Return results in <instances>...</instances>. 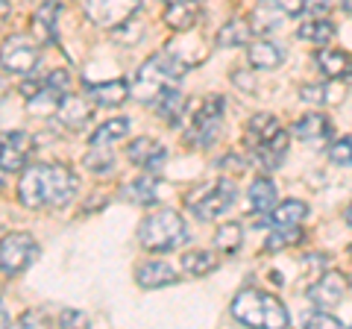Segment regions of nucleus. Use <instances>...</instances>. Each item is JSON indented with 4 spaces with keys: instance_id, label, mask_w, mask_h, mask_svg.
<instances>
[{
    "instance_id": "obj_1",
    "label": "nucleus",
    "mask_w": 352,
    "mask_h": 329,
    "mask_svg": "<svg viewBox=\"0 0 352 329\" xmlns=\"http://www.w3.org/2000/svg\"><path fill=\"white\" fill-rule=\"evenodd\" d=\"M76 189L80 180L65 164H32L18 182V197L27 209H62L76 197Z\"/></svg>"
},
{
    "instance_id": "obj_2",
    "label": "nucleus",
    "mask_w": 352,
    "mask_h": 329,
    "mask_svg": "<svg viewBox=\"0 0 352 329\" xmlns=\"http://www.w3.org/2000/svg\"><path fill=\"white\" fill-rule=\"evenodd\" d=\"M232 317L244 326H270V329H282L291 323L288 309L267 291L258 288H244L235 294L232 300Z\"/></svg>"
},
{
    "instance_id": "obj_3",
    "label": "nucleus",
    "mask_w": 352,
    "mask_h": 329,
    "mask_svg": "<svg viewBox=\"0 0 352 329\" xmlns=\"http://www.w3.org/2000/svg\"><path fill=\"white\" fill-rule=\"evenodd\" d=\"M185 71H188V65H185L182 59H176L170 50L156 53V56H150L138 68L135 83H132V97L141 100V103H153L156 94L162 89H168V85H173Z\"/></svg>"
},
{
    "instance_id": "obj_4",
    "label": "nucleus",
    "mask_w": 352,
    "mask_h": 329,
    "mask_svg": "<svg viewBox=\"0 0 352 329\" xmlns=\"http://www.w3.org/2000/svg\"><path fill=\"white\" fill-rule=\"evenodd\" d=\"M138 241L144 250L153 253H168L188 241V226H185L182 215L173 209H156L150 212L138 226Z\"/></svg>"
},
{
    "instance_id": "obj_5",
    "label": "nucleus",
    "mask_w": 352,
    "mask_h": 329,
    "mask_svg": "<svg viewBox=\"0 0 352 329\" xmlns=\"http://www.w3.org/2000/svg\"><path fill=\"white\" fill-rule=\"evenodd\" d=\"M238 197V189L232 180H217V182H208L203 189L191 191L185 197V203H188V209L200 217V221H217L223 212L232 209Z\"/></svg>"
},
{
    "instance_id": "obj_6",
    "label": "nucleus",
    "mask_w": 352,
    "mask_h": 329,
    "mask_svg": "<svg viewBox=\"0 0 352 329\" xmlns=\"http://www.w3.org/2000/svg\"><path fill=\"white\" fill-rule=\"evenodd\" d=\"M223 112H226V100L220 94H212L208 100L197 109V112L191 115V124H188V138L194 147H212L220 129H223Z\"/></svg>"
},
{
    "instance_id": "obj_7",
    "label": "nucleus",
    "mask_w": 352,
    "mask_h": 329,
    "mask_svg": "<svg viewBox=\"0 0 352 329\" xmlns=\"http://www.w3.org/2000/svg\"><path fill=\"white\" fill-rule=\"evenodd\" d=\"M36 256L38 244L30 233H9L0 238V273L6 277H18L21 270H27Z\"/></svg>"
},
{
    "instance_id": "obj_8",
    "label": "nucleus",
    "mask_w": 352,
    "mask_h": 329,
    "mask_svg": "<svg viewBox=\"0 0 352 329\" xmlns=\"http://www.w3.org/2000/svg\"><path fill=\"white\" fill-rule=\"evenodd\" d=\"M38 59H41L38 45L24 36H9L3 45H0V68L6 74L27 76L38 68Z\"/></svg>"
},
{
    "instance_id": "obj_9",
    "label": "nucleus",
    "mask_w": 352,
    "mask_h": 329,
    "mask_svg": "<svg viewBox=\"0 0 352 329\" xmlns=\"http://www.w3.org/2000/svg\"><path fill=\"white\" fill-rule=\"evenodd\" d=\"M141 9V0H85V15L97 27L115 30Z\"/></svg>"
},
{
    "instance_id": "obj_10",
    "label": "nucleus",
    "mask_w": 352,
    "mask_h": 329,
    "mask_svg": "<svg viewBox=\"0 0 352 329\" xmlns=\"http://www.w3.org/2000/svg\"><path fill=\"white\" fill-rule=\"evenodd\" d=\"M32 150H36V138L30 133H21V129L0 133V171H6V173L24 171Z\"/></svg>"
},
{
    "instance_id": "obj_11",
    "label": "nucleus",
    "mask_w": 352,
    "mask_h": 329,
    "mask_svg": "<svg viewBox=\"0 0 352 329\" xmlns=\"http://www.w3.org/2000/svg\"><path fill=\"white\" fill-rule=\"evenodd\" d=\"M346 291H349V277L346 273L326 270L311 282V288H308V300H311L317 309H335V306L346 297Z\"/></svg>"
},
{
    "instance_id": "obj_12",
    "label": "nucleus",
    "mask_w": 352,
    "mask_h": 329,
    "mask_svg": "<svg viewBox=\"0 0 352 329\" xmlns=\"http://www.w3.org/2000/svg\"><path fill=\"white\" fill-rule=\"evenodd\" d=\"M203 18V0H168L164 6V24L176 32H188L197 27V21Z\"/></svg>"
},
{
    "instance_id": "obj_13",
    "label": "nucleus",
    "mask_w": 352,
    "mask_h": 329,
    "mask_svg": "<svg viewBox=\"0 0 352 329\" xmlns=\"http://www.w3.org/2000/svg\"><path fill=\"white\" fill-rule=\"evenodd\" d=\"M32 36L38 45H56L59 41V3L56 0H44L32 15Z\"/></svg>"
},
{
    "instance_id": "obj_14",
    "label": "nucleus",
    "mask_w": 352,
    "mask_h": 329,
    "mask_svg": "<svg viewBox=\"0 0 352 329\" xmlns=\"http://www.w3.org/2000/svg\"><path fill=\"white\" fill-rule=\"evenodd\" d=\"M126 156L132 164H141V168H147L150 173H159L164 168V159H168V150H164V145H159L156 138H135L129 145Z\"/></svg>"
},
{
    "instance_id": "obj_15",
    "label": "nucleus",
    "mask_w": 352,
    "mask_h": 329,
    "mask_svg": "<svg viewBox=\"0 0 352 329\" xmlns=\"http://www.w3.org/2000/svg\"><path fill=\"white\" fill-rule=\"evenodd\" d=\"M288 133L285 129H279L276 136H270L267 141H258V145H250V156L256 164H261L264 171H273V168H279L282 159H285V153H288Z\"/></svg>"
},
{
    "instance_id": "obj_16",
    "label": "nucleus",
    "mask_w": 352,
    "mask_h": 329,
    "mask_svg": "<svg viewBox=\"0 0 352 329\" xmlns=\"http://www.w3.org/2000/svg\"><path fill=\"white\" fill-rule=\"evenodd\" d=\"M314 62L326 80H340V76L352 74V53L338 50V47H320L314 53Z\"/></svg>"
},
{
    "instance_id": "obj_17",
    "label": "nucleus",
    "mask_w": 352,
    "mask_h": 329,
    "mask_svg": "<svg viewBox=\"0 0 352 329\" xmlns=\"http://www.w3.org/2000/svg\"><path fill=\"white\" fill-rule=\"evenodd\" d=\"M294 136L305 145H317L323 138H332V120L323 112H308L294 124Z\"/></svg>"
},
{
    "instance_id": "obj_18",
    "label": "nucleus",
    "mask_w": 352,
    "mask_h": 329,
    "mask_svg": "<svg viewBox=\"0 0 352 329\" xmlns=\"http://www.w3.org/2000/svg\"><path fill=\"white\" fill-rule=\"evenodd\" d=\"M56 118H59L62 127H68V129H82V127L88 124V118H91V106H88L85 97L68 92V94L62 97L59 109H56Z\"/></svg>"
},
{
    "instance_id": "obj_19",
    "label": "nucleus",
    "mask_w": 352,
    "mask_h": 329,
    "mask_svg": "<svg viewBox=\"0 0 352 329\" xmlns=\"http://www.w3.org/2000/svg\"><path fill=\"white\" fill-rule=\"evenodd\" d=\"M176 279V270L164 262H144V265L135 268V282L141 288H164V285H173Z\"/></svg>"
},
{
    "instance_id": "obj_20",
    "label": "nucleus",
    "mask_w": 352,
    "mask_h": 329,
    "mask_svg": "<svg viewBox=\"0 0 352 329\" xmlns=\"http://www.w3.org/2000/svg\"><path fill=\"white\" fill-rule=\"evenodd\" d=\"M247 59L256 71H273L285 62V50H282V45H276V41L264 39V41H256V45L247 50Z\"/></svg>"
},
{
    "instance_id": "obj_21",
    "label": "nucleus",
    "mask_w": 352,
    "mask_h": 329,
    "mask_svg": "<svg viewBox=\"0 0 352 329\" xmlns=\"http://www.w3.org/2000/svg\"><path fill=\"white\" fill-rule=\"evenodd\" d=\"M120 194H124V200L135 203V206H153L159 200V180L153 177V173H147V177L126 182L124 189H120Z\"/></svg>"
},
{
    "instance_id": "obj_22",
    "label": "nucleus",
    "mask_w": 352,
    "mask_h": 329,
    "mask_svg": "<svg viewBox=\"0 0 352 329\" xmlns=\"http://www.w3.org/2000/svg\"><path fill=\"white\" fill-rule=\"evenodd\" d=\"M132 94V85L124 80H112V83H97L88 85V97L100 106H120Z\"/></svg>"
},
{
    "instance_id": "obj_23",
    "label": "nucleus",
    "mask_w": 352,
    "mask_h": 329,
    "mask_svg": "<svg viewBox=\"0 0 352 329\" xmlns=\"http://www.w3.org/2000/svg\"><path fill=\"white\" fill-rule=\"evenodd\" d=\"M250 206L256 215H267L276 206V182L270 177H256L250 185Z\"/></svg>"
},
{
    "instance_id": "obj_24",
    "label": "nucleus",
    "mask_w": 352,
    "mask_h": 329,
    "mask_svg": "<svg viewBox=\"0 0 352 329\" xmlns=\"http://www.w3.org/2000/svg\"><path fill=\"white\" fill-rule=\"evenodd\" d=\"M153 106H156V112H159L164 120L176 124V120H179V115H185V94L176 89V85H168V89H162V92L156 94Z\"/></svg>"
},
{
    "instance_id": "obj_25",
    "label": "nucleus",
    "mask_w": 352,
    "mask_h": 329,
    "mask_svg": "<svg viewBox=\"0 0 352 329\" xmlns=\"http://www.w3.org/2000/svg\"><path fill=\"white\" fill-rule=\"evenodd\" d=\"M308 215V206L302 200H285L279 206H273V212H267V224L270 226H296L302 224Z\"/></svg>"
},
{
    "instance_id": "obj_26",
    "label": "nucleus",
    "mask_w": 352,
    "mask_h": 329,
    "mask_svg": "<svg viewBox=\"0 0 352 329\" xmlns=\"http://www.w3.org/2000/svg\"><path fill=\"white\" fill-rule=\"evenodd\" d=\"M282 9L276 3H270V0H261V3L252 9V15H250V30L256 32V36H264V32H270V30H276L282 24Z\"/></svg>"
},
{
    "instance_id": "obj_27",
    "label": "nucleus",
    "mask_w": 352,
    "mask_h": 329,
    "mask_svg": "<svg viewBox=\"0 0 352 329\" xmlns=\"http://www.w3.org/2000/svg\"><path fill=\"white\" fill-rule=\"evenodd\" d=\"M279 120L276 115H267V112H258V115H252L250 118V124H247V138H244V145H258V141H267L270 136H276L279 133Z\"/></svg>"
},
{
    "instance_id": "obj_28",
    "label": "nucleus",
    "mask_w": 352,
    "mask_h": 329,
    "mask_svg": "<svg viewBox=\"0 0 352 329\" xmlns=\"http://www.w3.org/2000/svg\"><path fill=\"white\" fill-rule=\"evenodd\" d=\"M250 36H252L250 21L232 18V21H226V24L217 30V47H241V45H247L250 41Z\"/></svg>"
},
{
    "instance_id": "obj_29",
    "label": "nucleus",
    "mask_w": 352,
    "mask_h": 329,
    "mask_svg": "<svg viewBox=\"0 0 352 329\" xmlns=\"http://www.w3.org/2000/svg\"><path fill=\"white\" fill-rule=\"evenodd\" d=\"M296 36L302 41H311V45H329L335 39V24L329 21L326 15L323 18H311V21H302Z\"/></svg>"
},
{
    "instance_id": "obj_30",
    "label": "nucleus",
    "mask_w": 352,
    "mask_h": 329,
    "mask_svg": "<svg viewBox=\"0 0 352 329\" xmlns=\"http://www.w3.org/2000/svg\"><path fill=\"white\" fill-rule=\"evenodd\" d=\"M302 238H305V233L300 229V224L296 226H276L267 235V241H264V250H267V253H279V250H288L294 244H300Z\"/></svg>"
},
{
    "instance_id": "obj_31",
    "label": "nucleus",
    "mask_w": 352,
    "mask_h": 329,
    "mask_svg": "<svg viewBox=\"0 0 352 329\" xmlns=\"http://www.w3.org/2000/svg\"><path fill=\"white\" fill-rule=\"evenodd\" d=\"M129 136V120L126 118H109L103 127H97V133L91 136V145H100V147H109L115 141L126 138Z\"/></svg>"
},
{
    "instance_id": "obj_32",
    "label": "nucleus",
    "mask_w": 352,
    "mask_h": 329,
    "mask_svg": "<svg viewBox=\"0 0 352 329\" xmlns=\"http://www.w3.org/2000/svg\"><path fill=\"white\" fill-rule=\"evenodd\" d=\"M182 268L191 273V277H208L217 268V256L208 253V250H191V253L182 256Z\"/></svg>"
},
{
    "instance_id": "obj_33",
    "label": "nucleus",
    "mask_w": 352,
    "mask_h": 329,
    "mask_svg": "<svg viewBox=\"0 0 352 329\" xmlns=\"http://www.w3.org/2000/svg\"><path fill=\"white\" fill-rule=\"evenodd\" d=\"M241 241H244V233H241V224H223L214 233V247L223 256H232L241 250Z\"/></svg>"
},
{
    "instance_id": "obj_34",
    "label": "nucleus",
    "mask_w": 352,
    "mask_h": 329,
    "mask_svg": "<svg viewBox=\"0 0 352 329\" xmlns=\"http://www.w3.org/2000/svg\"><path fill=\"white\" fill-rule=\"evenodd\" d=\"M82 162H85V168L94 171V173H109V171L115 168L112 150H106V147H100V145H91V153H88Z\"/></svg>"
},
{
    "instance_id": "obj_35",
    "label": "nucleus",
    "mask_w": 352,
    "mask_h": 329,
    "mask_svg": "<svg viewBox=\"0 0 352 329\" xmlns=\"http://www.w3.org/2000/svg\"><path fill=\"white\" fill-rule=\"evenodd\" d=\"M329 159L340 168H352V136L346 138H338L332 147H329Z\"/></svg>"
},
{
    "instance_id": "obj_36",
    "label": "nucleus",
    "mask_w": 352,
    "mask_h": 329,
    "mask_svg": "<svg viewBox=\"0 0 352 329\" xmlns=\"http://www.w3.org/2000/svg\"><path fill=\"white\" fill-rule=\"evenodd\" d=\"M44 85L53 92H62V94H68L71 89V74L65 71V68H56V71H50L47 76H44Z\"/></svg>"
},
{
    "instance_id": "obj_37",
    "label": "nucleus",
    "mask_w": 352,
    "mask_h": 329,
    "mask_svg": "<svg viewBox=\"0 0 352 329\" xmlns=\"http://www.w3.org/2000/svg\"><path fill=\"white\" fill-rule=\"evenodd\" d=\"M305 326H323V329H338V326H344V323H340L338 321V317L335 315H329V312H314V315H308L305 317Z\"/></svg>"
},
{
    "instance_id": "obj_38",
    "label": "nucleus",
    "mask_w": 352,
    "mask_h": 329,
    "mask_svg": "<svg viewBox=\"0 0 352 329\" xmlns=\"http://www.w3.org/2000/svg\"><path fill=\"white\" fill-rule=\"evenodd\" d=\"M329 89L326 85H302L300 89V97L305 103H326L329 100V94H326Z\"/></svg>"
},
{
    "instance_id": "obj_39",
    "label": "nucleus",
    "mask_w": 352,
    "mask_h": 329,
    "mask_svg": "<svg viewBox=\"0 0 352 329\" xmlns=\"http://www.w3.org/2000/svg\"><path fill=\"white\" fill-rule=\"evenodd\" d=\"M270 3H276L282 9V15H302L305 12V3L308 0H270Z\"/></svg>"
},
{
    "instance_id": "obj_40",
    "label": "nucleus",
    "mask_w": 352,
    "mask_h": 329,
    "mask_svg": "<svg viewBox=\"0 0 352 329\" xmlns=\"http://www.w3.org/2000/svg\"><path fill=\"white\" fill-rule=\"evenodd\" d=\"M88 317L82 312H74V309H62L59 312V326H85Z\"/></svg>"
},
{
    "instance_id": "obj_41",
    "label": "nucleus",
    "mask_w": 352,
    "mask_h": 329,
    "mask_svg": "<svg viewBox=\"0 0 352 329\" xmlns=\"http://www.w3.org/2000/svg\"><path fill=\"white\" fill-rule=\"evenodd\" d=\"M329 6H332V0H308L305 3V12H311L314 18H323L329 12Z\"/></svg>"
},
{
    "instance_id": "obj_42",
    "label": "nucleus",
    "mask_w": 352,
    "mask_h": 329,
    "mask_svg": "<svg viewBox=\"0 0 352 329\" xmlns=\"http://www.w3.org/2000/svg\"><path fill=\"white\" fill-rule=\"evenodd\" d=\"M235 83L241 85V89H252V85H256V83H252V80H250V76H247L244 71H238V74H235Z\"/></svg>"
},
{
    "instance_id": "obj_43",
    "label": "nucleus",
    "mask_w": 352,
    "mask_h": 329,
    "mask_svg": "<svg viewBox=\"0 0 352 329\" xmlns=\"http://www.w3.org/2000/svg\"><path fill=\"white\" fill-rule=\"evenodd\" d=\"M9 15V3H6V0H0V21H3Z\"/></svg>"
},
{
    "instance_id": "obj_44",
    "label": "nucleus",
    "mask_w": 352,
    "mask_h": 329,
    "mask_svg": "<svg viewBox=\"0 0 352 329\" xmlns=\"http://www.w3.org/2000/svg\"><path fill=\"white\" fill-rule=\"evenodd\" d=\"M9 323V317H6V312L3 309H0V326H6Z\"/></svg>"
},
{
    "instance_id": "obj_45",
    "label": "nucleus",
    "mask_w": 352,
    "mask_h": 329,
    "mask_svg": "<svg viewBox=\"0 0 352 329\" xmlns=\"http://www.w3.org/2000/svg\"><path fill=\"white\" fill-rule=\"evenodd\" d=\"M346 224L352 226V206H349V209H346Z\"/></svg>"
},
{
    "instance_id": "obj_46",
    "label": "nucleus",
    "mask_w": 352,
    "mask_h": 329,
    "mask_svg": "<svg viewBox=\"0 0 352 329\" xmlns=\"http://www.w3.org/2000/svg\"><path fill=\"white\" fill-rule=\"evenodd\" d=\"M349 256H352V244H349Z\"/></svg>"
}]
</instances>
